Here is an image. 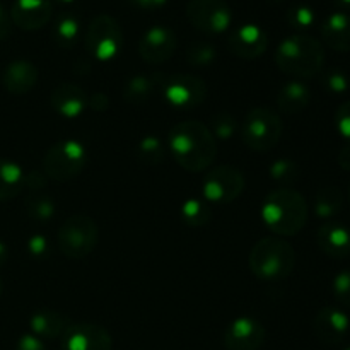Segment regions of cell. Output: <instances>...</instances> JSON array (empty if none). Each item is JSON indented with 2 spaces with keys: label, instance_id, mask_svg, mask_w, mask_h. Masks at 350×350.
Masks as SVG:
<instances>
[{
  "label": "cell",
  "instance_id": "obj_8",
  "mask_svg": "<svg viewBox=\"0 0 350 350\" xmlns=\"http://www.w3.org/2000/svg\"><path fill=\"white\" fill-rule=\"evenodd\" d=\"M88 164V150L77 140H62L46 150L43 173L48 180L68 181L79 176Z\"/></svg>",
  "mask_w": 350,
  "mask_h": 350
},
{
  "label": "cell",
  "instance_id": "obj_20",
  "mask_svg": "<svg viewBox=\"0 0 350 350\" xmlns=\"http://www.w3.org/2000/svg\"><path fill=\"white\" fill-rule=\"evenodd\" d=\"M317 241L321 252L330 258L340 260L350 255V231L344 226L335 222L321 226L317 234Z\"/></svg>",
  "mask_w": 350,
  "mask_h": 350
},
{
  "label": "cell",
  "instance_id": "obj_21",
  "mask_svg": "<svg viewBox=\"0 0 350 350\" xmlns=\"http://www.w3.org/2000/svg\"><path fill=\"white\" fill-rule=\"evenodd\" d=\"M323 41L335 51L349 53L350 51V16L345 12H335L321 24Z\"/></svg>",
  "mask_w": 350,
  "mask_h": 350
},
{
  "label": "cell",
  "instance_id": "obj_33",
  "mask_svg": "<svg viewBox=\"0 0 350 350\" xmlns=\"http://www.w3.org/2000/svg\"><path fill=\"white\" fill-rule=\"evenodd\" d=\"M238 130V122H236L234 116L228 111H221L212 118V130L215 139H231L232 135Z\"/></svg>",
  "mask_w": 350,
  "mask_h": 350
},
{
  "label": "cell",
  "instance_id": "obj_11",
  "mask_svg": "<svg viewBox=\"0 0 350 350\" xmlns=\"http://www.w3.org/2000/svg\"><path fill=\"white\" fill-rule=\"evenodd\" d=\"M187 17L195 29L207 34H221L231 26L232 12L224 0H190Z\"/></svg>",
  "mask_w": 350,
  "mask_h": 350
},
{
  "label": "cell",
  "instance_id": "obj_32",
  "mask_svg": "<svg viewBox=\"0 0 350 350\" xmlns=\"http://www.w3.org/2000/svg\"><path fill=\"white\" fill-rule=\"evenodd\" d=\"M215 58H217V50L205 41H195L187 50V60L193 67H207Z\"/></svg>",
  "mask_w": 350,
  "mask_h": 350
},
{
  "label": "cell",
  "instance_id": "obj_31",
  "mask_svg": "<svg viewBox=\"0 0 350 350\" xmlns=\"http://www.w3.org/2000/svg\"><path fill=\"white\" fill-rule=\"evenodd\" d=\"M301 170L293 159H277L270 166V176L273 181L284 185V188L291 187L299 180Z\"/></svg>",
  "mask_w": 350,
  "mask_h": 350
},
{
  "label": "cell",
  "instance_id": "obj_48",
  "mask_svg": "<svg viewBox=\"0 0 350 350\" xmlns=\"http://www.w3.org/2000/svg\"><path fill=\"white\" fill-rule=\"evenodd\" d=\"M0 294H2V280H0Z\"/></svg>",
  "mask_w": 350,
  "mask_h": 350
},
{
  "label": "cell",
  "instance_id": "obj_7",
  "mask_svg": "<svg viewBox=\"0 0 350 350\" xmlns=\"http://www.w3.org/2000/svg\"><path fill=\"white\" fill-rule=\"evenodd\" d=\"M58 248L67 258L82 260L94 252L99 241V228L88 215H72L58 229Z\"/></svg>",
  "mask_w": 350,
  "mask_h": 350
},
{
  "label": "cell",
  "instance_id": "obj_10",
  "mask_svg": "<svg viewBox=\"0 0 350 350\" xmlns=\"http://www.w3.org/2000/svg\"><path fill=\"white\" fill-rule=\"evenodd\" d=\"M245 190V176L236 167L222 164L214 167L202 183L204 200L208 204L226 205L234 202Z\"/></svg>",
  "mask_w": 350,
  "mask_h": 350
},
{
  "label": "cell",
  "instance_id": "obj_49",
  "mask_svg": "<svg viewBox=\"0 0 350 350\" xmlns=\"http://www.w3.org/2000/svg\"><path fill=\"white\" fill-rule=\"evenodd\" d=\"M349 202H350V190H349Z\"/></svg>",
  "mask_w": 350,
  "mask_h": 350
},
{
  "label": "cell",
  "instance_id": "obj_25",
  "mask_svg": "<svg viewBox=\"0 0 350 350\" xmlns=\"http://www.w3.org/2000/svg\"><path fill=\"white\" fill-rule=\"evenodd\" d=\"M344 195L338 188L325 187L314 197V214L320 219H332L342 211Z\"/></svg>",
  "mask_w": 350,
  "mask_h": 350
},
{
  "label": "cell",
  "instance_id": "obj_5",
  "mask_svg": "<svg viewBox=\"0 0 350 350\" xmlns=\"http://www.w3.org/2000/svg\"><path fill=\"white\" fill-rule=\"evenodd\" d=\"M284 125L280 116L269 108H253L246 113L241 125V140L256 152H267L279 144Z\"/></svg>",
  "mask_w": 350,
  "mask_h": 350
},
{
  "label": "cell",
  "instance_id": "obj_29",
  "mask_svg": "<svg viewBox=\"0 0 350 350\" xmlns=\"http://www.w3.org/2000/svg\"><path fill=\"white\" fill-rule=\"evenodd\" d=\"M212 217V208L207 200L202 198H188L181 205V219L191 228H202L207 224Z\"/></svg>",
  "mask_w": 350,
  "mask_h": 350
},
{
  "label": "cell",
  "instance_id": "obj_34",
  "mask_svg": "<svg viewBox=\"0 0 350 350\" xmlns=\"http://www.w3.org/2000/svg\"><path fill=\"white\" fill-rule=\"evenodd\" d=\"M287 21L296 29H308L314 23V12L308 5H296L287 14Z\"/></svg>",
  "mask_w": 350,
  "mask_h": 350
},
{
  "label": "cell",
  "instance_id": "obj_42",
  "mask_svg": "<svg viewBox=\"0 0 350 350\" xmlns=\"http://www.w3.org/2000/svg\"><path fill=\"white\" fill-rule=\"evenodd\" d=\"M108 98H106L103 92H96V94H92L91 98V108L96 109V111H105V109H108Z\"/></svg>",
  "mask_w": 350,
  "mask_h": 350
},
{
  "label": "cell",
  "instance_id": "obj_50",
  "mask_svg": "<svg viewBox=\"0 0 350 350\" xmlns=\"http://www.w3.org/2000/svg\"><path fill=\"white\" fill-rule=\"evenodd\" d=\"M347 350H350V347H349V349H347Z\"/></svg>",
  "mask_w": 350,
  "mask_h": 350
},
{
  "label": "cell",
  "instance_id": "obj_19",
  "mask_svg": "<svg viewBox=\"0 0 350 350\" xmlns=\"http://www.w3.org/2000/svg\"><path fill=\"white\" fill-rule=\"evenodd\" d=\"M36 65L29 60H14L5 67L2 74V84L10 94H27L38 84Z\"/></svg>",
  "mask_w": 350,
  "mask_h": 350
},
{
  "label": "cell",
  "instance_id": "obj_9",
  "mask_svg": "<svg viewBox=\"0 0 350 350\" xmlns=\"http://www.w3.org/2000/svg\"><path fill=\"white\" fill-rule=\"evenodd\" d=\"M123 33L120 24L108 14H99L91 21L85 33V48L96 60L108 62L120 53Z\"/></svg>",
  "mask_w": 350,
  "mask_h": 350
},
{
  "label": "cell",
  "instance_id": "obj_38",
  "mask_svg": "<svg viewBox=\"0 0 350 350\" xmlns=\"http://www.w3.org/2000/svg\"><path fill=\"white\" fill-rule=\"evenodd\" d=\"M335 125L342 137L350 140V101L344 103L335 113Z\"/></svg>",
  "mask_w": 350,
  "mask_h": 350
},
{
  "label": "cell",
  "instance_id": "obj_37",
  "mask_svg": "<svg viewBox=\"0 0 350 350\" xmlns=\"http://www.w3.org/2000/svg\"><path fill=\"white\" fill-rule=\"evenodd\" d=\"M323 85L332 94H342L349 89V77L338 70L328 72L323 79Z\"/></svg>",
  "mask_w": 350,
  "mask_h": 350
},
{
  "label": "cell",
  "instance_id": "obj_4",
  "mask_svg": "<svg viewBox=\"0 0 350 350\" xmlns=\"http://www.w3.org/2000/svg\"><path fill=\"white\" fill-rule=\"evenodd\" d=\"M250 269L262 280H282L296 267V252L282 238H263L250 252Z\"/></svg>",
  "mask_w": 350,
  "mask_h": 350
},
{
  "label": "cell",
  "instance_id": "obj_18",
  "mask_svg": "<svg viewBox=\"0 0 350 350\" xmlns=\"http://www.w3.org/2000/svg\"><path fill=\"white\" fill-rule=\"evenodd\" d=\"M50 105L64 118H77L88 106V96L84 89L72 82H62L53 89L50 96Z\"/></svg>",
  "mask_w": 350,
  "mask_h": 350
},
{
  "label": "cell",
  "instance_id": "obj_3",
  "mask_svg": "<svg viewBox=\"0 0 350 350\" xmlns=\"http://www.w3.org/2000/svg\"><path fill=\"white\" fill-rule=\"evenodd\" d=\"M275 64L284 74L310 79L320 74L325 65V50L317 38L297 33L277 46Z\"/></svg>",
  "mask_w": 350,
  "mask_h": 350
},
{
  "label": "cell",
  "instance_id": "obj_36",
  "mask_svg": "<svg viewBox=\"0 0 350 350\" xmlns=\"http://www.w3.org/2000/svg\"><path fill=\"white\" fill-rule=\"evenodd\" d=\"M27 253L33 256L34 260H44L51 253V246L48 239L41 234H34L27 239Z\"/></svg>",
  "mask_w": 350,
  "mask_h": 350
},
{
  "label": "cell",
  "instance_id": "obj_13",
  "mask_svg": "<svg viewBox=\"0 0 350 350\" xmlns=\"http://www.w3.org/2000/svg\"><path fill=\"white\" fill-rule=\"evenodd\" d=\"M176 51V34L166 26H152L139 41V53L147 64H163Z\"/></svg>",
  "mask_w": 350,
  "mask_h": 350
},
{
  "label": "cell",
  "instance_id": "obj_17",
  "mask_svg": "<svg viewBox=\"0 0 350 350\" xmlns=\"http://www.w3.org/2000/svg\"><path fill=\"white\" fill-rule=\"evenodd\" d=\"M313 328L318 340L328 345H337L349 334L350 320L344 311L337 308H323L314 317Z\"/></svg>",
  "mask_w": 350,
  "mask_h": 350
},
{
  "label": "cell",
  "instance_id": "obj_15",
  "mask_svg": "<svg viewBox=\"0 0 350 350\" xmlns=\"http://www.w3.org/2000/svg\"><path fill=\"white\" fill-rule=\"evenodd\" d=\"M269 48V36L256 24H245L229 36V50L243 60L260 58Z\"/></svg>",
  "mask_w": 350,
  "mask_h": 350
},
{
  "label": "cell",
  "instance_id": "obj_24",
  "mask_svg": "<svg viewBox=\"0 0 350 350\" xmlns=\"http://www.w3.org/2000/svg\"><path fill=\"white\" fill-rule=\"evenodd\" d=\"M26 185V173L17 163L0 159V202L16 198Z\"/></svg>",
  "mask_w": 350,
  "mask_h": 350
},
{
  "label": "cell",
  "instance_id": "obj_41",
  "mask_svg": "<svg viewBox=\"0 0 350 350\" xmlns=\"http://www.w3.org/2000/svg\"><path fill=\"white\" fill-rule=\"evenodd\" d=\"M10 27H12V19H10V14L0 5V41L5 40L10 34Z\"/></svg>",
  "mask_w": 350,
  "mask_h": 350
},
{
  "label": "cell",
  "instance_id": "obj_2",
  "mask_svg": "<svg viewBox=\"0 0 350 350\" xmlns=\"http://www.w3.org/2000/svg\"><path fill=\"white\" fill-rule=\"evenodd\" d=\"M262 219L277 236H296L308 221V202L293 188H279L265 198Z\"/></svg>",
  "mask_w": 350,
  "mask_h": 350
},
{
  "label": "cell",
  "instance_id": "obj_35",
  "mask_svg": "<svg viewBox=\"0 0 350 350\" xmlns=\"http://www.w3.org/2000/svg\"><path fill=\"white\" fill-rule=\"evenodd\" d=\"M334 289L335 297L344 306H350V270H342L337 277L334 279Z\"/></svg>",
  "mask_w": 350,
  "mask_h": 350
},
{
  "label": "cell",
  "instance_id": "obj_45",
  "mask_svg": "<svg viewBox=\"0 0 350 350\" xmlns=\"http://www.w3.org/2000/svg\"><path fill=\"white\" fill-rule=\"evenodd\" d=\"M7 260H9V248H7L5 243L0 241V267H2Z\"/></svg>",
  "mask_w": 350,
  "mask_h": 350
},
{
  "label": "cell",
  "instance_id": "obj_1",
  "mask_svg": "<svg viewBox=\"0 0 350 350\" xmlns=\"http://www.w3.org/2000/svg\"><path fill=\"white\" fill-rule=\"evenodd\" d=\"M170 149L174 161L190 173H200L212 166L217 156V139L207 125L187 120L170 132Z\"/></svg>",
  "mask_w": 350,
  "mask_h": 350
},
{
  "label": "cell",
  "instance_id": "obj_26",
  "mask_svg": "<svg viewBox=\"0 0 350 350\" xmlns=\"http://www.w3.org/2000/svg\"><path fill=\"white\" fill-rule=\"evenodd\" d=\"M154 91H156V84H154L152 75H135V77L129 79L123 88V98L130 105H144L152 98Z\"/></svg>",
  "mask_w": 350,
  "mask_h": 350
},
{
  "label": "cell",
  "instance_id": "obj_40",
  "mask_svg": "<svg viewBox=\"0 0 350 350\" xmlns=\"http://www.w3.org/2000/svg\"><path fill=\"white\" fill-rule=\"evenodd\" d=\"M16 350H46V347H44L43 340L38 338L36 335L26 334L19 338Z\"/></svg>",
  "mask_w": 350,
  "mask_h": 350
},
{
  "label": "cell",
  "instance_id": "obj_23",
  "mask_svg": "<svg viewBox=\"0 0 350 350\" xmlns=\"http://www.w3.org/2000/svg\"><path fill=\"white\" fill-rule=\"evenodd\" d=\"M311 101V91L301 81H291L284 85L277 96V106L286 115H296L308 108Z\"/></svg>",
  "mask_w": 350,
  "mask_h": 350
},
{
  "label": "cell",
  "instance_id": "obj_44",
  "mask_svg": "<svg viewBox=\"0 0 350 350\" xmlns=\"http://www.w3.org/2000/svg\"><path fill=\"white\" fill-rule=\"evenodd\" d=\"M338 164H340L344 170L350 171V146L344 147V149L340 150V154H338Z\"/></svg>",
  "mask_w": 350,
  "mask_h": 350
},
{
  "label": "cell",
  "instance_id": "obj_16",
  "mask_svg": "<svg viewBox=\"0 0 350 350\" xmlns=\"http://www.w3.org/2000/svg\"><path fill=\"white\" fill-rule=\"evenodd\" d=\"M51 12L50 0H16L10 9V19L19 29L36 31L50 23Z\"/></svg>",
  "mask_w": 350,
  "mask_h": 350
},
{
  "label": "cell",
  "instance_id": "obj_14",
  "mask_svg": "<svg viewBox=\"0 0 350 350\" xmlns=\"http://www.w3.org/2000/svg\"><path fill=\"white\" fill-rule=\"evenodd\" d=\"M265 340V328L256 318L241 317L232 321L224 334L229 350H258Z\"/></svg>",
  "mask_w": 350,
  "mask_h": 350
},
{
  "label": "cell",
  "instance_id": "obj_46",
  "mask_svg": "<svg viewBox=\"0 0 350 350\" xmlns=\"http://www.w3.org/2000/svg\"><path fill=\"white\" fill-rule=\"evenodd\" d=\"M53 2H57V3H65V5H67V3H74L75 0H53Z\"/></svg>",
  "mask_w": 350,
  "mask_h": 350
},
{
  "label": "cell",
  "instance_id": "obj_28",
  "mask_svg": "<svg viewBox=\"0 0 350 350\" xmlns=\"http://www.w3.org/2000/svg\"><path fill=\"white\" fill-rule=\"evenodd\" d=\"M26 212L29 214V217L34 219V221H40V222L50 221V219L55 215L53 198H51L48 193H44V190L27 191Z\"/></svg>",
  "mask_w": 350,
  "mask_h": 350
},
{
  "label": "cell",
  "instance_id": "obj_22",
  "mask_svg": "<svg viewBox=\"0 0 350 350\" xmlns=\"http://www.w3.org/2000/svg\"><path fill=\"white\" fill-rule=\"evenodd\" d=\"M70 321L67 317L53 310H40L31 317L29 327L31 334L36 335L41 340H51V338H60L65 334Z\"/></svg>",
  "mask_w": 350,
  "mask_h": 350
},
{
  "label": "cell",
  "instance_id": "obj_47",
  "mask_svg": "<svg viewBox=\"0 0 350 350\" xmlns=\"http://www.w3.org/2000/svg\"><path fill=\"white\" fill-rule=\"evenodd\" d=\"M342 3H344V5H347V7H350V0H340Z\"/></svg>",
  "mask_w": 350,
  "mask_h": 350
},
{
  "label": "cell",
  "instance_id": "obj_43",
  "mask_svg": "<svg viewBox=\"0 0 350 350\" xmlns=\"http://www.w3.org/2000/svg\"><path fill=\"white\" fill-rule=\"evenodd\" d=\"M137 7L140 9H147V10H152V9H159V7L166 5L167 0H132Z\"/></svg>",
  "mask_w": 350,
  "mask_h": 350
},
{
  "label": "cell",
  "instance_id": "obj_30",
  "mask_svg": "<svg viewBox=\"0 0 350 350\" xmlns=\"http://www.w3.org/2000/svg\"><path fill=\"white\" fill-rule=\"evenodd\" d=\"M164 156H166V150H164L163 142L154 135L144 137L137 146V157L140 163L147 166H157L163 163Z\"/></svg>",
  "mask_w": 350,
  "mask_h": 350
},
{
  "label": "cell",
  "instance_id": "obj_39",
  "mask_svg": "<svg viewBox=\"0 0 350 350\" xmlns=\"http://www.w3.org/2000/svg\"><path fill=\"white\" fill-rule=\"evenodd\" d=\"M46 174L40 173V171H31L29 174H26V185L24 188H27V191L34 190H44L46 188Z\"/></svg>",
  "mask_w": 350,
  "mask_h": 350
},
{
  "label": "cell",
  "instance_id": "obj_6",
  "mask_svg": "<svg viewBox=\"0 0 350 350\" xmlns=\"http://www.w3.org/2000/svg\"><path fill=\"white\" fill-rule=\"evenodd\" d=\"M156 88L161 89L167 105L178 109H193L207 99L208 88L204 79L191 74H156Z\"/></svg>",
  "mask_w": 350,
  "mask_h": 350
},
{
  "label": "cell",
  "instance_id": "obj_12",
  "mask_svg": "<svg viewBox=\"0 0 350 350\" xmlns=\"http://www.w3.org/2000/svg\"><path fill=\"white\" fill-rule=\"evenodd\" d=\"M62 350H111L113 338L96 323H72L62 335Z\"/></svg>",
  "mask_w": 350,
  "mask_h": 350
},
{
  "label": "cell",
  "instance_id": "obj_27",
  "mask_svg": "<svg viewBox=\"0 0 350 350\" xmlns=\"http://www.w3.org/2000/svg\"><path fill=\"white\" fill-rule=\"evenodd\" d=\"M81 33V21L74 14H62L53 26L55 43L62 48H72Z\"/></svg>",
  "mask_w": 350,
  "mask_h": 350
}]
</instances>
